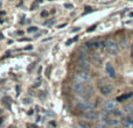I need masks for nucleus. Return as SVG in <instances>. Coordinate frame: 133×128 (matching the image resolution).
Masks as SVG:
<instances>
[{
    "label": "nucleus",
    "instance_id": "ddd939ff",
    "mask_svg": "<svg viewBox=\"0 0 133 128\" xmlns=\"http://www.w3.org/2000/svg\"><path fill=\"white\" fill-rule=\"evenodd\" d=\"M111 114L113 115V117L117 119V118H122V117H124V112H123L122 110H119V108H115V110L111 112Z\"/></svg>",
    "mask_w": 133,
    "mask_h": 128
},
{
    "label": "nucleus",
    "instance_id": "f8f14e48",
    "mask_svg": "<svg viewBox=\"0 0 133 128\" xmlns=\"http://www.w3.org/2000/svg\"><path fill=\"white\" fill-rule=\"evenodd\" d=\"M127 47H129V41H127V37H125V36H122L120 37V44H119V48H122V49H126Z\"/></svg>",
    "mask_w": 133,
    "mask_h": 128
},
{
    "label": "nucleus",
    "instance_id": "20e7f679",
    "mask_svg": "<svg viewBox=\"0 0 133 128\" xmlns=\"http://www.w3.org/2000/svg\"><path fill=\"white\" fill-rule=\"evenodd\" d=\"M77 64H78V66L81 68V70L89 71L90 68H91V64H90V62L84 57V56H82V55L78 56V58H77Z\"/></svg>",
    "mask_w": 133,
    "mask_h": 128
},
{
    "label": "nucleus",
    "instance_id": "9b49d317",
    "mask_svg": "<svg viewBox=\"0 0 133 128\" xmlns=\"http://www.w3.org/2000/svg\"><path fill=\"white\" fill-rule=\"evenodd\" d=\"M84 47L85 48H91V49H98L99 47H101V44H99V42L98 41H90V42H87V43L84 44Z\"/></svg>",
    "mask_w": 133,
    "mask_h": 128
},
{
    "label": "nucleus",
    "instance_id": "7ed1b4c3",
    "mask_svg": "<svg viewBox=\"0 0 133 128\" xmlns=\"http://www.w3.org/2000/svg\"><path fill=\"white\" fill-rule=\"evenodd\" d=\"M76 108L77 110H81V111H90V110H94L95 106H96V101L94 100H81V101H77L75 104Z\"/></svg>",
    "mask_w": 133,
    "mask_h": 128
},
{
    "label": "nucleus",
    "instance_id": "f03ea898",
    "mask_svg": "<svg viewBox=\"0 0 133 128\" xmlns=\"http://www.w3.org/2000/svg\"><path fill=\"white\" fill-rule=\"evenodd\" d=\"M75 77L76 82L78 83H82V84H85V83L90 82L91 80V75H90L89 71H85V70H78L75 72L74 75Z\"/></svg>",
    "mask_w": 133,
    "mask_h": 128
},
{
    "label": "nucleus",
    "instance_id": "f3484780",
    "mask_svg": "<svg viewBox=\"0 0 133 128\" xmlns=\"http://www.w3.org/2000/svg\"><path fill=\"white\" fill-rule=\"evenodd\" d=\"M79 124V126L82 127V128H90V125L88 124V122H84V121H79L78 122Z\"/></svg>",
    "mask_w": 133,
    "mask_h": 128
},
{
    "label": "nucleus",
    "instance_id": "6e6552de",
    "mask_svg": "<svg viewBox=\"0 0 133 128\" xmlns=\"http://www.w3.org/2000/svg\"><path fill=\"white\" fill-rule=\"evenodd\" d=\"M103 108H104V111H105L106 113H111V112H112V111L116 108V101H113V100H108L106 103H104Z\"/></svg>",
    "mask_w": 133,
    "mask_h": 128
},
{
    "label": "nucleus",
    "instance_id": "39448f33",
    "mask_svg": "<svg viewBox=\"0 0 133 128\" xmlns=\"http://www.w3.org/2000/svg\"><path fill=\"white\" fill-rule=\"evenodd\" d=\"M104 122H105L106 126H111V127H118L120 125V121L118 119H116V118H111L109 117V115H105V118H104L103 120Z\"/></svg>",
    "mask_w": 133,
    "mask_h": 128
},
{
    "label": "nucleus",
    "instance_id": "473e14b6",
    "mask_svg": "<svg viewBox=\"0 0 133 128\" xmlns=\"http://www.w3.org/2000/svg\"><path fill=\"white\" fill-rule=\"evenodd\" d=\"M0 6H1V4H0Z\"/></svg>",
    "mask_w": 133,
    "mask_h": 128
},
{
    "label": "nucleus",
    "instance_id": "2f4dec72",
    "mask_svg": "<svg viewBox=\"0 0 133 128\" xmlns=\"http://www.w3.org/2000/svg\"><path fill=\"white\" fill-rule=\"evenodd\" d=\"M1 112H2V111H0V113H1Z\"/></svg>",
    "mask_w": 133,
    "mask_h": 128
},
{
    "label": "nucleus",
    "instance_id": "7c9ffc66",
    "mask_svg": "<svg viewBox=\"0 0 133 128\" xmlns=\"http://www.w3.org/2000/svg\"><path fill=\"white\" fill-rule=\"evenodd\" d=\"M8 128H15V127H8Z\"/></svg>",
    "mask_w": 133,
    "mask_h": 128
},
{
    "label": "nucleus",
    "instance_id": "1a4fd4ad",
    "mask_svg": "<svg viewBox=\"0 0 133 128\" xmlns=\"http://www.w3.org/2000/svg\"><path fill=\"white\" fill-rule=\"evenodd\" d=\"M105 71H106V73L109 75V77H111V78H116V76H117L115 68H113V65L112 64H110V63H108L105 65Z\"/></svg>",
    "mask_w": 133,
    "mask_h": 128
},
{
    "label": "nucleus",
    "instance_id": "423d86ee",
    "mask_svg": "<svg viewBox=\"0 0 133 128\" xmlns=\"http://www.w3.org/2000/svg\"><path fill=\"white\" fill-rule=\"evenodd\" d=\"M84 118L87 120H96L97 118H98V115H99V113H98V111H96V110H90V111H87V112H84Z\"/></svg>",
    "mask_w": 133,
    "mask_h": 128
},
{
    "label": "nucleus",
    "instance_id": "4be33fe9",
    "mask_svg": "<svg viewBox=\"0 0 133 128\" xmlns=\"http://www.w3.org/2000/svg\"><path fill=\"white\" fill-rule=\"evenodd\" d=\"M79 29H81L79 27H76L75 29H72V30H71V32H72V33H75V32H78V30H79Z\"/></svg>",
    "mask_w": 133,
    "mask_h": 128
},
{
    "label": "nucleus",
    "instance_id": "f257e3e1",
    "mask_svg": "<svg viewBox=\"0 0 133 128\" xmlns=\"http://www.w3.org/2000/svg\"><path fill=\"white\" fill-rule=\"evenodd\" d=\"M106 50L109 51L110 55L117 56L118 54H119V50H120L118 42L116 41L115 39H112V37H109V39L106 40Z\"/></svg>",
    "mask_w": 133,
    "mask_h": 128
},
{
    "label": "nucleus",
    "instance_id": "2eb2a0df",
    "mask_svg": "<svg viewBox=\"0 0 133 128\" xmlns=\"http://www.w3.org/2000/svg\"><path fill=\"white\" fill-rule=\"evenodd\" d=\"M124 111L126 113H131L132 111H133V103H129V104H126V105L124 106Z\"/></svg>",
    "mask_w": 133,
    "mask_h": 128
},
{
    "label": "nucleus",
    "instance_id": "4468645a",
    "mask_svg": "<svg viewBox=\"0 0 133 128\" xmlns=\"http://www.w3.org/2000/svg\"><path fill=\"white\" fill-rule=\"evenodd\" d=\"M132 97H133V92H130L129 94H124V96H120V97H118V98H117V100H118V101H124V100H126V99L132 98Z\"/></svg>",
    "mask_w": 133,
    "mask_h": 128
},
{
    "label": "nucleus",
    "instance_id": "0eeeda50",
    "mask_svg": "<svg viewBox=\"0 0 133 128\" xmlns=\"http://www.w3.org/2000/svg\"><path fill=\"white\" fill-rule=\"evenodd\" d=\"M112 92H113V86L111 84H109V83L101 86V93L103 94V96H110Z\"/></svg>",
    "mask_w": 133,
    "mask_h": 128
},
{
    "label": "nucleus",
    "instance_id": "393cba45",
    "mask_svg": "<svg viewBox=\"0 0 133 128\" xmlns=\"http://www.w3.org/2000/svg\"><path fill=\"white\" fill-rule=\"evenodd\" d=\"M94 29H96V26H92V27L89 29V32H92V30H94Z\"/></svg>",
    "mask_w": 133,
    "mask_h": 128
},
{
    "label": "nucleus",
    "instance_id": "6ab92c4d",
    "mask_svg": "<svg viewBox=\"0 0 133 128\" xmlns=\"http://www.w3.org/2000/svg\"><path fill=\"white\" fill-rule=\"evenodd\" d=\"M64 7L68 9H72L74 8V5L72 4H64Z\"/></svg>",
    "mask_w": 133,
    "mask_h": 128
},
{
    "label": "nucleus",
    "instance_id": "aec40b11",
    "mask_svg": "<svg viewBox=\"0 0 133 128\" xmlns=\"http://www.w3.org/2000/svg\"><path fill=\"white\" fill-rule=\"evenodd\" d=\"M54 23V20H50V21H46V22H44V25H53Z\"/></svg>",
    "mask_w": 133,
    "mask_h": 128
},
{
    "label": "nucleus",
    "instance_id": "c85d7f7f",
    "mask_svg": "<svg viewBox=\"0 0 133 128\" xmlns=\"http://www.w3.org/2000/svg\"><path fill=\"white\" fill-rule=\"evenodd\" d=\"M131 57H133V46H132V49H131Z\"/></svg>",
    "mask_w": 133,
    "mask_h": 128
},
{
    "label": "nucleus",
    "instance_id": "c756f323",
    "mask_svg": "<svg viewBox=\"0 0 133 128\" xmlns=\"http://www.w3.org/2000/svg\"><path fill=\"white\" fill-rule=\"evenodd\" d=\"M130 16H131V18H133V12H131V13H130Z\"/></svg>",
    "mask_w": 133,
    "mask_h": 128
},
{
    "label": "nucleus",
    "instance_id": "b1692460",
    "mask_svg": "<svg viewBox=\"0 0 133 128\" xmlns=\"http://www.w3.org/2000/svg\"><path fill=\"white\" fill-rule=\"evenodd\" d=\"M72 42H74V41H72V40H69V41H68V42H66V46H70V44H71V43H72Z\"/></svg>",
    "mask_w": 133,
    "mask_h": 128
},
{
    "label": "nucleus",
    "instance_id": "cd10ccee",
    "mask_svg": "<svg viewBox=\"0 0 133 128\" xmlns=\"http://www.w3.org/2000/svg\"><path fill=\"white\" fill-rule=\"evenodd\" d=\"M64 26H66V23H63V25H60V26H58V28H62V27H64Z\"/></svg>",
    "mask_w": 133,
    "mask_h": 128
},
{
    "label": "nucleus",
    "instance_id": "a211bd4d",
    "mask_svg": "<svg viewBox=\"0 0 133 128\" xmlns=\"http://www.w3.org/2000/svg\"><path fill=\"white\" fill-rule=\"evenodd\" d=\"M92 58H94V60L96 61L97 63H101V62H102V58L99 57V55H97V54H95V55H92Z\"/></svg>",
    "mask_w": 133,
    "mask_h": 128
},
{
    "label": "nucleus",
    "instance_id": "bb28decb",
    "mask_svg": "<svg viewBox=\"0 0 133 128\" xmlns=\"http://www.w3.org/2000/svg\"><path fill=\"white\" fill-rule=\"evenodd\" d=\"M129 117L131 118V119H133V111H132V112H131V113H130V114H129Z\"/></svg>",
    "mask_w": 133,
    "mask_h": 128
},
{
    "label": "nucleus",
    "instance_id": "dca6fc26",
    "mask_svg": "<svg viewBox=\"0 0 133 128\" xmlns=\"http://www.w3.org/2000/svg\"><path fill=\"white\" fill-rule=\"evenodd\" d=\"M37 30H39V28L35 27V26H30V27L27 28V32L28 33H34V32H37Z\"/></svg>",
    "mask_w": 133,
    "mask_h": 128
},
{
    "label": "nucleus",
    "instance_id": "412c9836",
    "mask_svg": "<svg viewBox=\"0 0 133 128\" xmlns=\"http://www.w3.org/2000/svg\"><path fill=\"white\" fill-rule=\"evenodd\" d=\"M27 127H28V128H37L36 126H35V125H33V124H28Z\"/></svg>",
    "mask_w": 133,
    "mask_h": 128
},
{
    "label": "nucleus",
    "instance_id": "72a5a7b5",
    "mask_svg": "<svg viewBox=\"0 0 133 128\" xmlns=\"http://www.w3.org/2000/svg\"><path fill=\"white\" fill-rule=\"evenodd\" d=\"M116 128H117V127H116Z\"/></svg>",
    "mask_w": 133,
    "mask_h": 128
},
{
    "label": "nucleus",
    "instance_id": "9d476101",
    "mask_svg": "<svg viewBox=\"0 0 133 128\" xmlns=\"http://www.w3.org/2000/svg\"><path fill=\"white\" fill-rule=\"evenodd\" d=\"M71 87H72V90L76 92V93H79V92H82L83 90L85 89V85H84V84H82V83L74 82L72 84H71Z\"/></svg>",
    "mask_w": 133,
    "mask_h": 128
},
{
    "label": "nucleus",
    "instance_id": "5701e85b",
    "mask_svg": "<svg viewBox=\"0 0 133 128\" xmlns=\"http://www.w3.org/2000/svg\"><path fill=\"white\" fill-rule=\"evenodd\" d=\"M23 103L25 104H30V99L28 100V99H23Z\"/></svg>",
    "mask_w": 133,
    "mask_h": 128
},
{
    "label": "nucleus",
    "instance_id": "a878e982",
    "mask_svg": "<svg viewBox=\"0 0 133 128\" xmlns=\"http://www.w3.org/2000/svg\"><path fill=\"white\" fill-rule=\"evenodd\" d=\"M33 112H34V111H33V110L28 111V115H33Z\"/></svg>",
    "mask_w": 133,
    "mask_h": 128
}]
</instances>
